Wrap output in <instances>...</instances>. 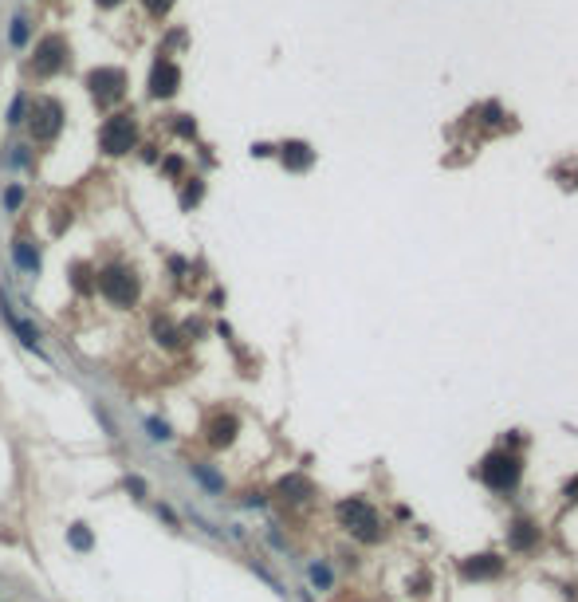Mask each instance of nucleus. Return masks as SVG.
Wrapping results in <instances>:
<instances>
[{"label":"nucleus","mask_w":578,"mask_h":602,"mask_svg":"<svg viewBox=\"0 0 578 602\" xmlns=\"http://www.w3.org/2000/svg\"><path fill=\"white\" fill-rule=\"evenodd\" d=\"M146 429H150V437L153 441H170L173 433H170V425L165 421H158V417H146Z\"/></svg>","instance_id":"6ab92c4d"},{"label":"nucleus","mask_w":578,"mask_h":602,"mask_svg":"<svg viewBox=\"0 0 578 602\" xmlns=\"http://www.w3.org/2000/svg\"><path fill=\"white\" fill-rule=\"evenodd\" d=\"M63 63H67V40H63V36H48V40H40L36 60H32L36 75H55Z\"/></svg>","instance_id":"0eeeda50"},{"label":"nucleus","mask_w":578,"mask_h":602,"mask_svg":"<svg viewBox=\"0 0 578 602\" xmlns=\"http://www.w3.org/2000/svg\"><path fill=\"white\" fill-rule=\"evenodd\" d=\"M24 107H28V99H24V95H16V102H12V111H9V122H12V127H20V122H24Z\"/></svg>","instance_id":"4be33fe9"},{"label":"nucleus","mask_w":578,"mask_h":602,"mask_svg":"<svg viewBox=\"0 0 578 602\" xmlns=\"http://www.w3.org/2000/svg\"><path fill=\"white\" fill-rule=\"evenodd\" d=\"M114 4H119V0H99V9H114Z\"/></svg>","instance_id":"cd10ccee"},{"label":"nucleus","mask_w":578,"mask_h":602,"mask_svg":"<svg viewBox=\"0 0 578 602\" xmlns=\"http://www.w3.org/2000/svg\"><path fill=\"white\" fill-rule=\"evenodd\" d=\"M67 543L75 547V552H91V547H94V535L87 532V524H71V527H67Z\"/></svg>","instance_id":"2eb2a0df"},{"label":"nucleus","mask_w":578,"mask_h":602,"mask_svg":"<svg viewBox=\"0 0 578 602\" xmlns=\"http://www.w3.org/2000/svg\"><path fill=\"white\" fill-rule=\"evenodd\" d=\"M12 256H16V264L28 272V276L40 272V252L32 248V240H16V244H12Z\"/></svg>","instance_id":"9b49d317"},{"label":"nucleus","mask_w":578,"mask_h":602,"mask_svg":"<svg viewBox=\"0 0 578 602\" xmlns=\"http://www.w3.org/2000/svg\"><path fill=\"white\" fill-rule=\"evenodd\" d=\"M519 480V461L511 457V453H492V457L484 461V484L496 492H511Z\"/></svg>","instance_id":"423d86ee"},{"label":"nucleus","mask_w":578,"mask_h":602,"mask_svg":"<svg viewBox=\"0 0 578 602\" xmlns=\"http://www.w3.org/2000/svg\"><path fill=\"white\" fill-rule=\"evenodd\" d=\"M12 43H28V20H16V24H12Z\"/></svg>","instance_id":"393cba45"},{"label":"nucleus","mask_w":578,"mask_h":602,"mask_svg":"<svg viewBox=\"0 0 578 602\" xmlns=\"http://www.w3.org/2000/svg\"><path fill=\"white\" fill-rule=\"evenodd\" d=\"M146 9H150L153 16H165V12L173 9V0H146Z\"/></svg>","instance_id":"5701e85b"},{"label":"nucleus","mask_w":578,"mask_h":602,"mask_svg":"<svg viewBox=\"0 0 578 602\" xmlns=\"http://www.w3.org/2000/svg\"><path fill=\"white\" fill-rule=\"evenodd\" d=\"M201 193H205V186H201V181L193 178V181H189V186H185V189H181V209H193V205L201 201Z\"/></svg>","instance_id":"a211bd4d"},{"label":"nucleus","mask_w":578,"mask_h":602,"mask_svg":"<svg viewBox=\"0 0 578 602\" xmlns=\"http://www.w3.org/2000/svg\"><path fill=\"white\" fill-rule=\"evenodd\" d=\"M193 130H197V127L189 122V114H178V134H185V138H189Z\"/></svg>","instance_id":"bb28decb"},{"label":"nucleus","mask_w":578,"mask_h":602,"mask_svg":"<svg viewBox=\"0 0 578 602\" xmlns=\"http://www.w3.org/2000/svg\"><path fill=\"white\" fill-rule=\"evenodd\" d=\"M158 516H162V520H165V524H170V527H181L178 512H173V508H170V504H158Z\"/></svg>","instance_id":"b1692460"},{"label":"nucleus","mask_w":578,"mask_h":602,"mask_svg":"<svg viewBox=\"0 0 578 602\" xmlns=\"http://www.w3.org/2000/svg\"><path fill=\"white\" fill-rule=\"evenodd\" d=\"M20 201H24V189H20V186H9V189H4V209H20Z\"/></svg>","instance_id":"412c9836"},{"label":"nucleus","mask_w":578,"mask_h":602,"mask_svg":"<svg viewBox=\"0 0 578 602\" xmlns=\"http://www.w3.org/2000/svg\"><path fill=\"white\" fill-rule=\"evenodd\" d=\"M94 288H99V296L107 299V303H114V307H130V303L138 299V291H142V284H138L134 268H122V264H114V268L99 272Z\"/></svg>","instance_id":"f257e3e1"},{"label":"nucleus","mask_w":578,"mask_h":602,"mask_svg":"<svg viewBox=\"0 0 578 602\" xmlns=\"http://www.w3.org/2000/svg\"><path fill=\"white\" fill-rule=\"evenodd\" d=\"M87 87H91V99L99 107H114V102L126 95V71L119 68H94L87 75Z\"/></svg>","instance_id":"7ed1b4c3"},{"label":"nucleus","mask_w":578,"mask_h":602,"mask_svg":"<svg viewBox=\"0 0 578 602\" xmlns=\"http://www.w3.org/2000/svg\"><path fill=\"white\" fill-rule=\"evenodd\" d=\"M280 492L288 496V500H307L311 484H307V480H299V476H288V480H280Z\"/></svg>","instance_id":"dca6fc26"},{"label":"nucleus","mask_w":578,"mask_h":602,"mask_svg":"<svg viewBox=\"0 0 578 602\" xmlns=\"http://www.w3.org/2000/svg\"><path fill=\"white\" fill-rule=\"evenodd\" d=\"M189 476H193L197 484H205L209 492H224V480H221V476H217L209 465H197V461H193V465H189Z\"/></svg>","instance_id":"ddd939ff"},{"label":"nucleus","mask_w":578,"mask_h":602,"mask_svg":"<svg viewBox=\"0 0 578 602\" xmlns=\"http://www.w3.org/2000/svg\"><path fill=\"white\" fill-rule=\"evenodd\" d=\"M535 543V524L531 520H516L511 524V547H531Z\"/></svg>","instance_id":"4468645a"},{"label":"nucleus","mask_w":578,"mask_h":602,"mask_svg":"<svg viewBox=\"0 0 578 602\" xmlns=\"http://www.w3.org/2000/svg\"><path fill=\"white\" fill-rule=\"evenodd\" d=\"M126 492L134 496V500H146V496H150V488H146L142 476H126Z\"/></svg>","instance_id":"aec40b11"},{"label":"nucleus","mask_w":578,"mask_h":602,"mask_svg":"<svg viewBox=\"0 0 578 602\" xmlns=\"http://www.w3.org/2000/svg\"><path fill=\"white\" fill-rule=\"evenodd\" d=\"M236 433H240L236 414H213L209 425H205V441L213 445V449H229V445L236 441Z\"/></svg>","instance_id":"1a4fd4ad"},{"label":"nucleus","mask_w":578,"mask_h":602,"mask_svg":"<svg viewBox=\"0 0 578 602\" xmlns=\"http://www.w3.org/2000/svg\"><path fill=\"white\" fill-rule=\"evenodd\" d=\"M178 87H181L178 63L162 55V60L153 63V71H150V95H153V99H173V95H178Z\"/></svg>","instance_id":"6e6552de"},{"label":"nucleus","mask_w":578,"mask_h":602,"mask_svg":"<svg viewBox=\"0 0 578 602\" xmlns=\"http://www.w3.org/2000/svg\"><path fill=\"white\" fill-rule=\"evenodd\" d=\"M339 520H342V527H350V532L358 535V539H378V520H374V512L366 508V500H342L339 504Z\"/></svg>","instance_id":"39448f33"},{"label":"nucleus","mask_w":578,"mask_h":602,"mask_svg":"<svg viewBox=\"0 0 578 602\" xmlns=\"http://www.w3.org/2000/svg\"><path fill=\"white\" fill-rule=\"evenodd\" d=\"M138 142V122H134V111H122V114H111V119L102 122L99 130V146L111 158H119V154H130Z\"/></svg>","instance_id":"f03ea898"},{"label":"nucleus","mask_w":578,"mask_h":602,"mask_svg":"<svg viewBox=\"0 0 578 602\" xmlns=\"http://www.w3.org/2000/svg\"><path fill=\"white\" fill-rule=\"evenodd\" d=\"M500 571H503L500 555H476V559L460 563V575L464 579H492V575H500Z\"/></svg>","instance_id":"9d476101"},{"label":"nucleus","mask_w":578,"mask_h":602,"mask_svg":"<svg viewBox=\"0 0 578 602\" xmlns=\"http://www.w3.org/2000/svg\"><path fill=\"white\" fill-rule=\"evenodd\" d=\"M153 339L162 343V347H178V331H173V323L153 319Z\"/></svg>","instance_id":"f3484780"},{"label":"nucleus","mask_w":578,"mask_h":602,"mask_svg":"<svg viewBox=\"0 0 578 602\" xmlns=\"http://www.w3.org/2000/svg\"><path fill=\"white\" fill-rule=\"evenodd\" d=\"M283 166H288V170H307V166H311V150H307L303 142H288L283 146Z\"/></svg>","instance_id":"f8f14e48"},{"label":"nucleus","mask_w":578,"mask_h":602,"mask_svg":"<svg viewBox=\"0 0 578 602\" xmlns=\"http://www.w3.org/2000/svg\"><path fill=\"white\" fill-rule=\"evenodd\" d=\"M311 579H315L319 586H331V575H327V567H319V563L311 567Z\"/></svg>","instance_id":"a878e982"},{"label":"nucleus","mask_w":578,"mask_h":602,"mask_svg":"<svg viewBox=\"0 0 578 602\" xmlns=\"http://www.w3.org/2000/svg\"><path fill=\"white\" fill-rule=\"evenodd\" d=\"M63 130V107L55 99H36L32 107V138L36 142H51Z\"/></svg>","instance_id":"20e7f679"}]
</instances>
